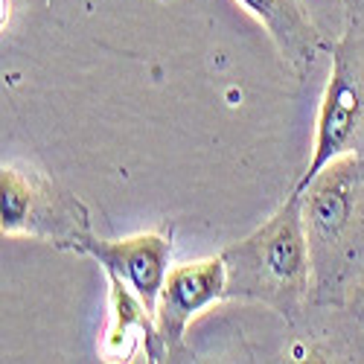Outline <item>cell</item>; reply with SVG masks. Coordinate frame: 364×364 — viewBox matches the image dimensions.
Masks as SVG:
<instances>
[{"mask_svg":"<svg viewBox=\"0 0 364 364\" xmlns=\"http://www.w3.org/2000/svg\"><path fill=\"white\" fill-rule=\"evenodd\" d=\"M329 58L332 68L315 117L312 155L294 190H303L323 166L350 151L364 155V29L353 23Z\"/></svg>","mask_w":364,"mask_h":364,"instance_id":"obj_3","label":"cell"},{"mask_svg":"<svg viewBox=\"0 0 364 364\" xmlns=\"http://www.w3.org/2000/svg\"><path fill=\"white\" fill-rule=\"evenodd\" d=\"M73 251L94 257L105 274L123 280L143 303L149 312L158 309V297L164 280L169 274V257H172V225L134 233L126 239H100L94 233H82Z\"/></svg>","mask_w":364,"mask_h":364,"instance_id":"obj_5","label":"cell"},{"mask_svg":"<svg viewBox=\"0 0 364 364\" xmlns=\"http://www.w3.org/2000/svg\"><path fill=\"white\" fill-rule=\"evenodd\" d=\"M236 4L262 23L268 38L274 41L277 53L297 79H306L315 70L318 58L323 53H332V44H326V38L318 33V26L309 21L297 0H236Z\"/></svg>","mask_w":364,"mask_h":364,"instance_id":"obj_8","label":"cell"},{"mask_svg":"<svg viewBox=\"0 0 364 364\" xmlns=\"http://www.w3.org/2000/svg\"><path fill=\"white\" fill-rule=\"evenodd\" d=\"M0 228L4 236H29L58 248H73L90 230L85 204L33 166L0 169Z\"/></svg>","mask_w":364,"mask_h":364,"instance_id":"obj_4","label":"cell"},{"mask_svg":"<svg viewBox=\"0 0 364 364\" xmlns=\"http://www.w3.org/2000/svg\"><path fill=\"white\" fill-rule=\"evenodd\" d=\"M222 300H228V265L222 254L169 268L155 309V323L169 355L184 350L193 321Z\"/></svg>","mask_w":364,"mask_h":364,"instance_id":"obj_6","label":"cell"},{"mask_svg":"<svg viewBox=\"0 0 364 364\" xmlns=\"http://www.w3.org/2000/svg\"><path fill=\"white\" fill-rule=\"evenodd\" d=\"M222 259L228 265V300H254L286 321H297L312 300V251L300 196L291 193L254 233L228 245Z\"/></svg>","mask_w":364,"mask_h":364,"instance_id":"obj_2","label":"cell"},{"mask_svg":"<svg viewBox=\"0 0 364 364\" xmlns=\"http://www.w3.org/2000/svg\"><path fill=\"white\" fill-rule=\"evenodd\" d=\"M341 306H344V312L350 315V321L355 326H364V268L355 274V280L350 283V289H347V294L341 300Z\"/></svg>","mask_w":364,"mask_h":364,"instance_id":"obj_9","label":"cell"},{"mask_svg":"<svg viewBox=\"0 0 364 364\" xmlns=\"http://www.w3.org/2000/svg\"><path fill=\"white\" fill-rule=\"evenodd\" d=\"M291 193L300 196L312 251V303L341 306L364 268V155L350 151Z\"/></svg>","mask_w":364,"mask_h":364,"instance_id":"obj_1","label":"cell"},{"mask_svg":"<svg viewBox=\"0 0 364 364\" xmlns=\"http://www.w3.org/2000/svg\"><path fill=\"white\" fill-rule=\"evenodd\" d=\"M108 277V303L111 321L105 329V338L100 344L102 361H134L137 353H146L149 361H164L169 355L166 341L161 338L155 312L146 309V303L114 274Z\"/></svg>","mask_w":364,"mask_h":364,"instance_id":"obj_7","label":"cell"}]
</instances>
